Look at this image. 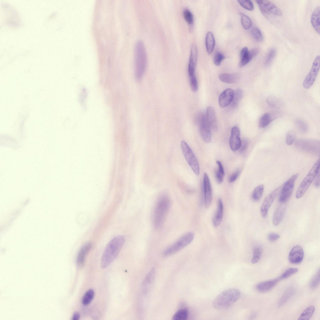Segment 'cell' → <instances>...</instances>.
Wrapping results in <instances>:
<instances>
[{
  "mask_svg": "<svg viewBox=\"0 0 320 320\" xmlns=\"http://www.w3.org/2000/svg\"><path fill=\"white\" fill-rule=\"evenodd\" d=\"M125 241L124 236L119 235L114 237L108 242L101 258L102 268L107 267L113 261L121 249Z\"/></svg>",
  "mask_w": 320,
  "mask_h": 320,
  "instance_id": "6da1fadb",
  "label": "cell"
},
{
  "mask_svg": "<svg viewBox=\"0 0 320 320\" xmlns=\"http://www.w3.org/2000/svg\"><path fill=\"white\" fill-rule=\"evenodd\" d=\"M194 238V235L192 232L187 233L168 247L163 251V254L167 256L178 252L190 243Z\"/></svg>",
  "mask_w": 320,
  "mask_h": 320,
  "instance_id": "8992f818",
  "label": "cell"
},
{
  "mask_svg": "<svg viewBox=\"0 0 320 320\" xmlns=\"http://www.w3.org/2000/svg\"><path fill=\"white\" fill-rule=\"evenodd\" d=\"M155 269L152 268L145 278L141 287L143 293L147 294L151 289L155 279Z\"/></svg>",
  "mask_w": 320,
  "mask_h": 320,
  "instance_id": "ffe728a7",
  "label": "cell"
},
{
  "mask_svg": "<svg viewBox=\"0 0 320 320\" xmlns=\"http://www.w3.org/2000/svg\"><path fill=\"white\" fill-rule=\"evenodd\" d=\"M223 213V207L222 200L219 198L217 202V208L216 213L213 217L212 222L214 227H217L221 223Z\"/></svg>",
  "mask_w": 320,
  "mask_h": 320,
  "instance_id": "cb8c5ba5",
  "label": "cell"
},
{
  "mask_svg": "<svg viewBox=\"0 0 320 320\" xmlns=\"http://www.w3.org/2000/svg\"><path fill=\"white\" fill-rule=\"evenodd\" d=\"M263 185H260L254 189L252 194V198L255 201H258L261 197L264 191Z\"/></svg>",
  "mask_w": 320,
  "mask_h": 320,
  "instance_id": "d590c367",
  "label": "cell"
},
{
  "mask_svg": "<svg viewBox=\"0 0 320 320\" xmlns=\"http://www.w3.org/2000/svg\"><path fill=\"white\" fill-rule=\"evenodd\" d=\"M206 117L211 128L214 130H217L218 124L216 116L215 111L212 107L209 106L207 107Z\"/></svg>",
  "mask_w": 320,
  "mask_h": 320,
  "instance_id": "603a6c76",
  "label": "cell"
},
{
  "mask_svg": "<svg viewBox=\"0 0 320 320\" xmlns=\"http://www.w3.org/2000/svg\"><path fill=\"white\" fill-rule=\"evenodd\" d=\"M217 163L218 166V169L217 170L219 172L224 176L225 173L224 169L221 162L219 161H217Z\"/></svg>",
  "mask_w": 320,
  "mask_h": 320,
  "instance_id": "816d5d0a",
  "label": "cell"
},
{
  "mask_svg": "<svg viewBox=\"0 0 320 320\" xmlns=\"http://www.w3.org/2000/svg\"><path fill=\"white\" fill-rule=\"evenodd\" d=\"M234 91L231 88H227L220 95L218 103L220 107H226L229 105L232 101Z\"/></svg>",
  "mask_w": 320,
  "mask_h": 320,
  "instance_id": "d6986e66",
  "label": "cell"
},
{
  "mask_svg": "<svg viewBox=\"0 0 320 320\" xmlns=\"http://www.w3.org/2000/svg\"><path fill=\"white\" fill-rule=\"evenodd\" d=\"M203 185L204 197V205L206 208H208L211 205L212 198L211 186L209 177L205 172L203 175Z\"/></svg>",
  "mask_w": 320,
  "mask_h": 320,
  "instance_id": "2e32d148",
  "label": "cell"
},
{
  "mask_svg": "<svg viewBox=\"0 0 320 320\" xmlns=\"http://www.w3.org/2000/svg\"><path fill=\"white\" fill-rule=\"evenodd\" d=\"M224 55L220 52H217L215 54L213 58V62L216 66H219L222 61L224 59Z\"/></svg>",
  "mask_w": 320,
  "mask_h": 320,
  "instance_id": "f6af8a7d",
  "label": "cell"
},
{
  "mask_svg": "<svg viewBox=\"0 0 320 320\" xmlns=\"http://www.w3.org/2000/svg\"><path fill=\"white\" fill-rule=\"evenodd\" d=\"M188 315L187 310L186 308L179 309L174 314L172 319L174 320H185L187 319Z\"/></svg>",
  "mask_w": 320,
  "mask_h": 320,
  "instance_id": "e575fe53",
  "label": "cell"
},
{
  "mask_svg": "<svg viewBox=\"0 0 320 320\" xmlns=\"http://www.w3.org/2000/svg\"><path fill=\"white\" fill-rule=\"evenodd\" d=\"M205 45L207 53L208 55H211L213 51L215 45L214 36L211 31H208L207 33Z\"/></svg>",
  "mask_w": 320,
  "mask_h": 320,
  "instance_id": "83f0119b",
  "label": "cell"
},
{
  "mask_svg": "<svg viewBox=\"0 0 320 320\" xmlns=\"http://www.w3.org/2000/svg\"><path fill=\"white\" fill-rule=\"evenodd\" d=\"M319 169L320 160L319 159L314 163L300 184L296 194L297 198H300L304 195L319 172Z\"/></svg>",
  "mask_w": 320,
  "mask_h": 320,
  "instance_id": "5b68a950",
  "label": "cell"
},
{
  "mask_svg": "<svg viewBox=\"0 0 320 320\" xmlns=\"http://www.w3.org/2000/svg\"><path fill=\"white\" fill-rule=\"evenodd\" d=\"M240 173V171L239 170H238L234 172L230 177L229 182L230 183H232L235 181L238 177Z\"/></svg>",
  "mask_w": 320,
  "mask_h": 320,
  "instance_id": "681fc988",
  "label": "cell"
},
{
  "mask_svg": "<svg viewBox=\"0 0 320 320\" xmlns=\"http://www.w3.org/2000/svg\"><path fill=\"white\" fill-rule=\"evenodd\" d=\"M248 141L245 138L241 140V144L240 148L238 150L241 153H243L247 149L248 145Z\"/></svg>",
  "mask_w": 320,
  "mask_h": 320,
  "instance_id": "7dc6e473",
  "label": "cell"
},
{
  "mask_svg": "<svg viewBox=\"0 0 320 320\" xmlns=\"http://www.w3.org/2000/svg\"><path fill=\"white\" fill-rule=\"evenodd\" d=\"M215 176L217 182L219 183H221L223 182L224 175L220 173L217 170L216 172Z\"/></svg>",
  "mask_w": 320,
  "mask_h": 320,
  "instance_id": "f907efd6",
  "label": "cell"
},
{
  "mask_svg": "<svg viewBox=\"0 0 320 320\" xmlns=\"http://www.w3.org/2000/svg\"><path fill=\"white\" fill-rule=\"evenodd\" d=\"M280 280L279 278L261 282L257 285L256 288L260 292H267L272 288Z\"/></svg>",
  "mask_w": 320,
  "mask_h": 320,
  "instance_id": "7402d4cb",
  "label": "cell"
},
{
  "mask_svg": "<svg viewBox=\"0 0 320 320\" xmlns=\"http://www.w3.org/2000/svg\"><path fill=\"white\" fill-rule=\"evenodd\" d=\"M276 100L272 97H269L267 99V102L270 106L273 107L276 104Z\"/></svg>",
  "mask_w": 320,
  "mask_h": 320,
  "instance_id": "f5cc1de1",
  "label": "cell"
},
{
  "mask_svg": "<svg viewBox=\"0 0 320 320\" xmlns=\"http://www.w3.org/2000/svg\"><path fill=\"white\" fill-rule=\"evenodd\" d=\"M272 120L271 115L269 113L264 114L261 118L258 126L260 128H264L268 126Z\"/></svg>",
  "mask_w": 320,
  "mask_h": 320,
  "instance_id": "1f68e13d",
  "label": "cell"
},
{
  "mask_svg": "<svg viewBox=\"0 0 320 320\" xmlns=\"http://www.w3.org/2000/svg\"><path fill=\"white\" fill-rule=\"evenodd\" d=\"M320 282V269L312 278L310 283V287L312 289H314L319 285Z\"/></svg>",
  "mask_w": 320,
  "mask_h": 320,
  "instance_id": "60d3db41",
  "label": "cell"
},
{
  "mask_svg": "<svg viewBox=\"0 0 320 320\" xmlns=\"http://www.w3.org/2000/svg\"><path fill=\"white\" fill-rule=\"evenodd\" d=\"M80 318V314L78 312H75L73 315L72 319L73 320H78Z\"/></svg>",
  "mask_w": 320,
  "mask_h": 320,
  "instance_id": "11a10c76",
  "label": "cell"
},
{
  "mask_svg": "<svg viewBox=\"0 0 320 320\" xmlns=\"http://www.w3.org/2000/svg\"><path fill=\"white\" fill-rule=\"evenodd\" d=\"M262 249L259 246H255L253 250V255L251 260L252 263H256L259 260L262 255Z\"/></svg>",
  "mask_w": 320,
  "mask_h": 320,
  "instance_id": "ab89813d",
  "label": "cell"
},
{
  "mask_svg": "<svg viewBox=\"0 0 320 320\" xmlns=\"http://www.w3.org/2000/svg\"><path fill=\"white\" fill-rule=\"evenodd\" d=\"M295 292L294 288L290 287L285 291L280 299L278 303V306L281 307L285 304L293 295Z\"/></svg>",
  "mask_w": 320,
  "mask_h": 320,
  "instance_id": "f1b7e54d",
  "label": "cell"
},
{
  "mask_svg": "<svg viewBox=\"0 0 320 320\" xmlns=\"http://www.w3.org/2000/svg\"><path fill=\"white\" fill-rule=\"evenodd\" d=\"M147 65L146 52L143 42L138 40L135 47V78L140 81L144 74Z\"/></svg>",
  "mask_w": 320,
  "mask_h": 320,
  "instance_id": "3957f363",
  "label": "cell"
},
{
  "mask_svg": "<svg viewBox=\"0 0 320 320\" xmlns=\"http://www.w3.org/2000/svg\"><path fill=\"white\" fill-rule=\"evenodd\" d=\"M184 17L189 24H192L193 22V17L191 11L188 8H185L183 11Z\"/></svg>",
  "mask_w": 320,
  "mask_h": 320,
  "instance_id": "b9f144b4",
  "label": "cell"
},
{
  "mask_svg": "<svg viewBox=\"0 0 320 320\" xmlns=\"http://www.w3.org/2000/svg\"><path fill=\"white\" fill-rule=\"evenodd\" d=\"M250 33L253 38L257 41L260 42L262 41L263 37L260 30L256 27H253L250 30Z\"/></svg>",
  "mask_w": 320,
  "mask_h": 320,
  "instance_id": "74e56055",
  "label": "cell"
},
{
  "mask_svg": "<svg viewBox=\"0 0 320 320\" xmlns=\"http://www.w3.org/2000/svg\"><path fill=\"white\" fill-rule=\"evenodd\" d=\"M304 256V252L302 248L299 245H296L292 248L288 255V259L291 263L297 264L301 262Z\"/></svg>",
  "mask_w": 320,
  "mask_h": 320,
  "instance_id": "ac0fdd59",
  "label": "cell"
},
{
  "mask_svg": "<svg viewBox=\"0 0 320 320\" xmlns=\"http://www.w3.org/2000/svg\"><path fill=\"white\" fill-rule=\"evenodd\" d=\"M298 271L296 268H290L286 270L279 277L280 280L286 279L296 273Z\"/></svg>",
  "mask_w": 320,
  "mask_h": 320,
  "instance_id": "7bdbcfd3",
  "label": "cell"
},
{
  "mask_svg": "<svg viewBox=\"0 0 320 320\" xmlns=\"http://www.w3.org/2000/svg\"><path fill=\"white\" fill-rule=\"evenodd\" d=\"M281 188V186L277 188L264 199L260 208V212L262 217L265 218L267 216L268 210L280 192Z\"/></svg>",
  "mask_w": 320,
  "mask_h": 320,
  "instance_id": "4fadbf2b",
  "label": "cell"
},
{
  "mask_svg": "<svg viewBox=\"0 0 320 320\" xmlns=\"http://www.w3.org/2000/svg\"><path fill=\"white\" fill-rule=\"evenodd\" d=\"M315 311V308L312 305L305 309L300 316L298 320H308L312 316Z\"/></svg>",
  "mask_w": 320,
  "mask_h": 320,
  "instance_id": "4dcf8cb0",
  "label": "cell"
},
{
  "mask_svg": "<svg viewBox=\"0 0 320 320\" xmlns=\"http://www.w3.org/2000/svg\"><path fill=\"white\" fill-rule=\"evenodd\" d=\"M198 122L200 133L202 139L206 143L210 142L211 140V128L205 114L203 113L200 116Z\"/></svg>",
  "mask_w": 320,
  "mask_h": 320,
  "instance_id": "7c38bea8",
  "label": "cell"
},
{
  "mask_svg": "<svg viewBox=\"0 0 320 320\" xmlns=\"http://www.w3.org/2000/svg\"><path fill=\"white\" fill-rule=\"evenodd\" d=\"M240 136V131L239 128L233 127L231 130L229 140L230 148L232 151H235L239 149L241 141Z\"/></svg>",
  "mask_w": 320,
  "mask_h": 320,
  "instance_id": "e0dca14e",
  "label": "cell"
},
{
  "mask_svg": "<svg viewBox=\"0 0 320 320\" xmlns=\"http://www.w3.org/2000/svg\"><path fill=\"white\" fill-rule=\"evenodd\" d=\"M218 77L221 81L228 83H236L240 78V76L238 73H222Z\"/></svg>",
  "mask_w": 320,
  "mask_h": 320,
  "instance_id": "484cf974",
  "label": "cell"
},
{
  "mask_svg": "<svg viewBox=\"0 0 320 320\" xmlns=\"http://www.w3.org/2000/svg\"><path fill=\"white\" fill-rule=\"evenodd\" d=\"M91 247V244L88 242L84 244L80 248L78 254L77 259V265L79 267L83 266L86 257Z\"/></svg>",
  "mask_w": 320,
  "mask_h": 320,
  "instance_id": "44dd1931",
  "label": "cell"
},
{
  "mask_svg": "<svg viewBox=\"0 0 320 320\" xmlns=\"http://www.w3.org/2000/svg\"><path fill=\"white\" fill-rule=\"evenodd\" d=\"M295 135L294 132L289 131L287 134L286 137V143L288 145H291L294 141Z\"/></svg>",
  "mask_w": 320,
  "mask_h": 320,
  "instance_id": "bcb514c9",
  "label": "cell"
},
{
  "mask_svg": "<svg viewBox=\"0 0 320 320\" xmlns=\"http://www.w3.org/2000/svg\"><path fill=\"white\" fill-rule=\"evenodd\" d=\"M298 176L297 173L292 176L281 187L279 197V202L284 203L289 199L292 195L295 182Z\"/></svg>",
  "mask_w": 320,
  "mask_h": 320,
  "instance_id": "9c48e42d",
  "label": "cell"
},
{
  "mask_svg": "<svg viewBox=\"0 0 320 320\" xmlns=\"http://www.w3.org/2000/svg\"><path fill=\"white\" fill-rule=\"evenodd\" d=\"M286 208L285 205H282L274 212L272 218V223L274 226H278L281 223L284 217Z\"/></svg>",
  "mask_w": 320,
  "mask_h": 320,
  "instance_id": "d4e9b609",
  "label": "cell"
},
{
  "mask_svg": "<svg viewBox=\"0 0 320 320\" xmlns=\"http://www.w3.org/2000/svg\"><path fill=\"white\" fill-rule=\"evenodd\" d=\"M320 7L316 8L312 12L311 18V22L312 26L319 34H320Z\"/></svg>",
  "mask_w": 320,
  "mask_h": 320,
  "instance_id": "4316f807",
  "label": "cell"
},
{
  "mask_svg": "<svg viewBox=\"0 0 320 320\" xmlns=\"http://www.w3.org/2000/svg\"><path fill=\"white\" fill-rule=\"evenodd\" d=\"M180 146L182 153L188 164L195 174L199 175L200 168L199 162L192 149L184 140L181 141Z\"/></svg>",
  "mask_w": 320,
  "mask_h": 320,
  "instance_id": "52a82bcc",
  "label": "cell"
},
{
  "mask_svg": "<svg viewBox=\"0 0 320 320\" xmlns=\"http://www.w3.org/2000/svg\"><path fill=\"white\" fill-rule=\"evenodd\" d=\"M238 2L241 6L248 10L252 11L254 9L253 3L250 0H238Z\"/></svg>",
  "mask_w": 320,
  "mask_h": 320,
  "instance_id": "ee69618b",
  "label": "cell"
},
{
  "mask_svg": "<svg viewBox=\"0 0 320 320\" xmlns=\"http://www.w3.org/2000/svg\"><path fill=\"white\" fill-rule=\"evenodd\" d=\"M259 52V49L257 48H254L249 51L247 47L243 48L240 52L239 66L242 67L247 64L257 55Z\"/></svg>",
  "mask_w": 320,
  "mask_h": 320,
  "instance_id": "9a60e30c",
  "label": "cell"
},
{
  "mask_svg": "<svg viewBox=\"0 0 320 320\" xmlns=\"http://www.w3.org/2000/svg\"><path fill=\"white\" fill-rule=\"evenodd\" d=\"M170 205V198L166 195L161 196L158 199L155 207L153 214V222L155 228L159 229L163 226Z\"/></svg>",
  "mask_w": 320,
  "mask_h": 320,
  "instance_id": "7a4b0ae2",
  "label": "cell"
},
{
  "mask_svg": "<svg viewBox=\"0 0 320 320\" xmlns=\"http://www.w3.org/2000/svg\"><path fill=\"white\" fill-rule=\"evenodd\" d=\"M94 292L93 290L89 289L85 293L82 299V303L84 305H87L90 304L93 300L94 296Z\"/></svg>",
  "mask_w": 320,
  "mask_h": 320,
  "instance_id": "836d02e7",
  "label": "cell"
},
{
  "mask_svg": "<svg viewBox=\"0 0 320 320\" xmlns=\"http://www.w3.org/2000/svg\"><path fill=\"white\" fill-rule=\"evenodd\" d=\"M240 291L236 288L225 290L219 294L213 302V307L218 310L227 308L235 302L239 298Z\"/></svg>",
  "mask_w": 320,
  "mask_h": 320,
  "instance_id": "277c9868",
  "label": "cell"
},
{
  "mask_svg": "<svg viewBox=\"0 0 320 320\" xmlns=\"http://www.w3.org/2000/svg\"><path fill=\"white\" fill-rule=\"evenodd\" d=\"M267 238L270 241H274L278 240L280 238V236L277 233L271 232L268 235Z\"/></svg>",
  "mask_w": 320,
  "mask_h": 320,
  "instance_id": "c3c4849f",
  "label": "cell"
},
{
  "mask_svg": "<svg viewBox=\"0 0 320 320\" xmlns=\"http://www.w3.org/2000/svg\"><path fill=\"white\" fill-rule=\"evenodd\" d=\"M295 124L301 132L305 133L307 132L308 129V125L303 120L300 118L296 119L295 120Z\"/></svg>",
  "mask_w": 320,
  "mask_h": 320,
  "instance_id": "f35d334b",
  "label": "cell"
},
{
  "mask_svg": "<svg viewBox=\"0 0 320 320\" xmlns=\"http://www.w3.org/2000/svg\"><path fill=\"white\" fill-rule=\"evenodd\" d=\"M316 179L314 182V185L315 186L319 188L320 186V173L319 172H318L317 176L315 177Z\"/></svg>",
  "mask_w": 320,
  "mask_h": 320,
  "instance_id": "db71d44e",
  "label": "cell"
},
{
  "mask_svg": "<svg viewBox=\"0 0 320 320\" xmlns=\"http://www.w3.org/2000/svg\"><path fill=\"white\" fill-rule=\"evenodd\" d=\"M243 96L242 91L240 89H237L234 92V95L232 101L230 104L232 109L236 108L238 106Z\"/></svg>",
  "mask_w": 320,
  "mask_h": 320,
  "instance_id": "f546056e",
  "label": "cell"
},
{
  "mask_svg": "<svg viewBox=\"0 0 320 320\" xmlns=\"http://www.w3.org/2000/svg\"><path fill=\"white\" fill-rule=\"evenodd\" d=\"M256 2L261 12L266 17L271 14L278 16L282 14L281 10L270 1L258 0Z\"/></svg>",
  "mask_w": 320,
  "mask_h": 320,
  "instance_id": "30bf717a",
  "label": "cell"
},
{
  "mask_svg": "<svg viewBox=\"0 0 320 320\" xmlns=\"http://www.w3.org/2000/svg\"><path fill=\"white\" fill-rule=\"evenodd\" d=\"M320 69V56H317L315 58L311 68L303 83V86L306 89L309 88L313 85L316 78Z\"/></svg>",
  "mask_w": 320,
  "mask_h": 320,
  "instance_id": "8fae6325",
  "label": "cell"
},
{
  "mask_svg": "<svg viewBox=\"0 0 320 320\" xmlns=\"http://www.w3.org/2000/svg\"><path fill=\"white\" fill-rule=\"evenodd\" d=\"M295 144L298 148L305 152L314 154L319 153L320 143L319 141L301 139L297 140Z\"/></svg>",
  "mask_w": 320,
  "mask_h": 320,
  "instance_id": "ba28073f",
  "label": "cell"
},
{
  "mask_svg": "<svg viewBox=\"0 0 320 320\" xmlns=\"http://www.w3.org/2000/svg\"><path fill=\"white\" fill-rule=\"evenodd\" d=\"M241 22L243 27L246 30L249 29L252 25L251 19L247 16L242 13H240Z\"/></svg>",
  "mask_w": 320,
  "mask_h": 320,
  "instance_id": "8d00e7d4",
  "label": "cell"
},
{
  "mask_svg": "<svg viewBox=\"0 0 320 320\" xmlns=\"http://www.w3.org/2000/svg\"><path fill=\"white\" fill-rule=\"evenodd\" d=\"M198 51L196 46L192 44L191 46L188 67V73L189 78L196 77L195 70L197 62Z\"/></svg>",
  "mask_w": 320,
  "mask_h": 320,
  "instance_id": "5bb4252c",
  "label": "cell"
},
{
  "mask_svg": "<svg viewBox=\"0 0 320 320\" xmlns=\"http://www.w3.org/2000/svg\"><path fill=\"white\" fill-rule=\"evenodd\" d=\"M276 53V50L274 48H272L269 50L264 62L265 67H268L271 64L275 56Z\"/></svg>",
  "mask_w": 320,
  "mask_h": 320,
  "instance_id": "d6a6232c",
  "label": "cell"
}]
</instances>
